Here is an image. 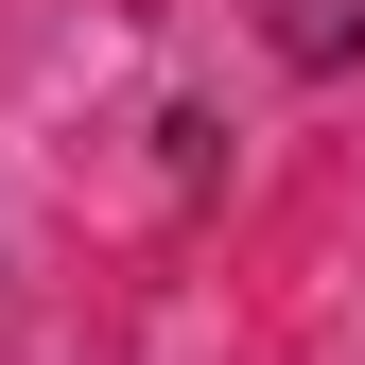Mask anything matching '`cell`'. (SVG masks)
Listing matches in <instances>:
<instances>
[{"label": "cell", "mask_w": 365, "mask_h": 365, "mask_svg": "<svg viewBox=\"0 0 365 365\" xmlns=\"http://www.w3.org/2000/svg\"><path fill=\"white\" fill-rule=\"evenodd\" d=\"M279 70H365V0H244Z\"/></svg>", "instance_id": "obj_1"}]
</instances>
